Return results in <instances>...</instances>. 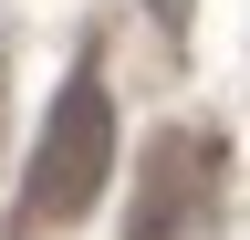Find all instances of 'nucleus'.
Wrapping results in <instances>:
<instances>
[{"mask_svg":"<svg viewBox=\"0 0 250 240\" xmlns=\"http://www.w3.org/2000/svg\"><path fill=\"white\" fill-rule=\"evenodd\" d=\"M156 11V32H188V11H198V0H146Z\"/></svg>","mask_w":250,"mask_h":240,"instance_id":"obj_2","label":"nucleus"},{"mask_svg":"<svg viewBox=\"0 0 250 240\" xmlns=\"http://www.w3.org/2000/svg\"><path fill=\"white\" fill-rule=\"evenodd\" d=\"M104 167H115V94H104V73H94V63H73V73H62V94H52V115H42L31 177H21L31 230L83 219V209L104 198Z\"/></svg>","mask_w":250,"mask_h":240,"instance_id":"obj_1","label":"nucleus"}]
</instances>
